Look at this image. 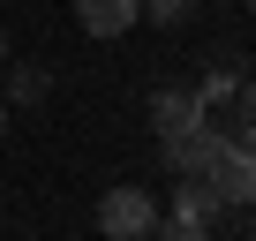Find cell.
Masks as SVG:
<instances>
[{
  "instance_id": "6da1fadb",
  "label": "cell",
  "mask_w": 256,
  "mask_h": 241,
  "mask_svg": "<svg viewBox=\"0 0 256 241\" xmlns=\"http://www.w3.org/2000/svg\"><path fill=\"white\" fill-rule=\"evenodd\" d=\"M204 188H211L226 211H256V151H248V144H218L211 166H204Z\"/></svg>"
},
{
  "instance_id": "7a4b0ae2",
  "label": "cell",
  "mask_w": 256,
  "mask_h": 241,
  "mask_svg": "<svg viewBox=\"0 0 256 241\" xmlns=\"http://www.w3.org/2000/svg\"><path fill=\"white\" fill-rule=\"evenodd\" d=\"M151 226H158L151 188H106L98 196V234L106 241H151Z\"/></svg>"
},
{
  "instance_id": "ba28073f",
  "label": "cell",
  "mask_w": 256,
  "mask_h": 241,
  "mask_svg": "<svg viewBox=\"0 0 256 241\" xmlns=\"http://www.w3.org/2000/svg\"><path fill=\"white\" fill-rule=\"evenodd\" d=\"M46 90H53V76H46V68H16V76H8V98H16V106H38Z\"/></svg>"
},
{
  "instance_id": "5b68a950",
  "label": "cell",
  "mask_w": 256,
  "mask_h": 241,
  "mask_svg": "<svg viewBox=\"0 0 256 241\" xmlns=\"http://www.w3.org/2000/svg\"><path fill=\"white\" fill-rule=\"evenodd\" d=\"M76 23L90 38H120V30L144 23V0H76Z\"/></svg>"
},
{
  "instance_id": "4fadbf2b",
  "label": "cell",
  "mask_w": 256,
  "mask_h": 241,
  "mask_svg": "<svg viewBox=\"0 0 256 241\" xmlns=\"http://www.w3.org/2000/svg\"><path fill=\"white\" fill-rule=\"evenodd\" d=\"M0 68H8V30H0Z\"/></svg>"
},
{
  "instance_id": "3957f363",
  "label": "cell",
  "mask_w": 256,
  "mask_h": 241,
  "mask_svg": "<svg viewBox=\"0 0 256 241\" xmlns=\"http://www.w3.org/2000/svg\"><path fill=\"white\" fill-rule=\"evenodd\" d=\"M151 120H158V136H181V128H196V120H211V106L188 83H158L151 90Z\"/></svg>"
},
{
  "instance_id": "52a82bcc",
  "label": "cell",
  "mask_w": 256,
  "mask_h": 241,
  "mask_svg": "<svg viewBox=\"0 0 256 241\" xmlns=\"http://www.w3.org/2000/svg\"><path fill=\"white\" fill-rule=\"evenodd\" d=\"M234 68H241V60H218V68L196 83V98H204V106H234V90H241V76H234Z\"/></svg>"
},
{
  "instance_id": "7c38bea8",
  "label": "cell",
  "mask_w": 256,
  "mask_h": 241,
  "mask_svg": "<svg viewBox=\"0 0 256 241\" xmlns=\"http://www.w3.org/2000/svg\"><path fill=\"white\" fill-rule=\"evenodd\" d=\"M0 136H8V98H0Z\"/></svg>"
},
{
  "instance_id": "9c48e42d",
  "label": "cell",
  "mask_w": 256,
  "mask_h": 241,
  "mask_svg": "<svg viewBox=\"0 0 256 241\" xmlns=\"http://www.w3.org/2000/svg\"><path fill=\"white\" fill-rule=\"evenodd\" d=\"M151 241H218V234H211L204 218H158V226H151Z\"/></svg>"
},
{
  "instance_id": "8992f818",
  "label": "cell",
  "mask_w": 256,
  "mask_h": 241,
  "mask_svg": "<svg viewBox=\"0 0 256 241\" xmlns=\"http://www.w3.org/2000/svg\"><path fill=\"white\" fill-rule=\"evenodd\" d=\"M218 211H226V204L204 188V174H181V188H174V218H204V226H211Z\"/></svg>"
},
{
  "instance_id": "5bb4252c",
  "label": "cell",
  "mask_w": 256,
  "mask_h": 241,
  "mask_svg": "<svg viewBox=\"0 0 256 241\" xmlns=\"http://www.w3.org/2000/svg\"><path fill=\"white\" fill-rule=\"evenodd\" d=\"M248 241H256V218H248Z\"/></svg>"
},
{
  "instance_id": "8fae6325",
  "label": "cell",
  "mask_w": 256,
  "mask_h": 241,
  "mask_svg": "<svg viewBox=\"0 0 256 241\" xmlns=\"http://www.w3.org/2000/svg\"><path fill=\"white\" fill-rule=\"evenodd\" d=\"M144 16L174 30V23H188V16H196V0H144Z\"/></svg>"
},
{
  "instance_id": "30bf717a",
  "label": "cell",
  "mask_w": 256,
  "mask_h": 241,
  "mask_svg": "<svg viewBox=\"0 0 256 241\" xmlns=\"http://www.w3.org/2000/svg\"><path fill=\"white\" fill-rule=\"evenodd\" d=\"M234 106H241V136H234V144H248V151H256V76L234 90Z\"/></svg>"
},
{
  "instance_id": "9a60e30c",
  "label": "cell",
  "mask_w": 256,
  "mask_h": 241,
  "mask_svg": "<svg viewBox=\"0 0 256 241\" xmlns=\"http://www.w3.org/2000/svg\"><path fill=\"white\" fill-rule=\"evenodd\" d=\"M248 8H256V0H248Z\"/></svg>"
},
{
  "instance_id": "277c9868",
  "label": "cell",
  "mask_w": 256,
  "mask_h": 241,
  "mask_svg": "<svg viewBox=\"0 0 256 241\" xmlns=\"http://www.w3.org/2000/svg\"><path fill=\"white\" fill-rule=\"evenodd\" d=\"M158 144H166V174L181 181V174H204V166H211V151H218L226 136L211 128V120H196V128H181V136H158Z\"/></svg>"
}]
</instances>
